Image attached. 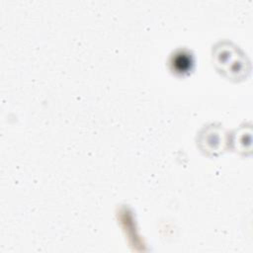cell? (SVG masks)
<instances>
[{
    "label": "cell",
    "instance_id": "obj_1",
    "mask_svg": "<svg viewBox=\"0 0 253 253\" xmlns=\"http://www.w3.org/2000/svg\"><path fill=\"white\" fill-rule=\"evenodd\" d=\"M212 54L215 66L227 77L239 79L249 70L244 54L229 42H220L215 45Z\"/></svg>",
    "mask_w": 253,
    "mask_h": 253
},
{
    "label": "cell",
    "instance_id": "obj_2",
    "mask_svg": "<svg viewBox=\"0 0 253 253\" xmlns=\"http://www.w3.org/2000/svg\"><path fill=\"white\" fill-rule=\"evenodd\" d=\"M199 143L201 148L208 153H217L223 149L225 137L223 129L213 125L205 127L200 133Z\"/></svg>",
    "mask_w": 253,
    "mask_h": 253
},
{
    "label": "cell",
    "instance_id": "obj_3",
    "mask_svg": "<svg viewBox=\"0 0 253 253\" xmlns=\"http://www.w3.org/2000/svg\"><path fill=\"white\" fill-rule=\"evenodd\" d=\"M193 63V56L187 49H178L170 59L172 70L181 74L190 71Z\"/></svg>",
    "mask_w": 253,
    "mask_h": 253
}]
</instances>
